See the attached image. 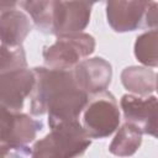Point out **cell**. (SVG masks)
Masks as SVG:
<instances>
[{"mask_svg": "<svg viewBox=\"0 0 158 158\" xmlns=\"http://www.w3.org/2000/svg\"><path fill=\"white\" fill-rule=\"evenodd\" d=\"M51 133L36 142L33 157L67 158L81 154L90 144V138L78 120L65 121L51 127Z\"/></svg>", "mask_w": 158, "mask_h": 158, "instance_id": "6da1fadb", "label": "cell"}, {"mask_svg": "<svg viewBox=\"0 0 158 158\" xmlns=\"http://www.w3.org/2000/svg\"><path fill=\"white\" fill-rule=\"evenodd\" d=\"M106 15L116 32L157 26V4L153 0H107Z\"/></svg>", "mask_w": 158, "mask_h": 158, "instance_id": "7a4b0ae2", "label": "cell"}, {"mask_svg": "<svg viewBox=\"0 0 158 158\" xmlns=\"http://www.w3.org/2000/svg\"><path fill=\"white\" fill-rule=\"evenodd\" d=\"M83 112V128L89 138H105L112 135L120 123V110L114 95L99 91L86 102Z\"/></svg>", "mask_w": 158, "mask_h": 158, "instance_id": "3957f363", "label": "cell"}, {"mask_svg": "<svg viewBox=\"0 0 158 158\" xmlns=\"http://www.w3.org/2000/svg\"><path fill=\"white\" fill-rule=\"evenodd\" d=\"M95 41L88 33L75 32L60 35L58 40L44 49V63L51 69L68 70L77 65L83 58L94 52Z\"/></svg>", "mask_w": 158, "mask_h": 158, "instance_id": "277c9868", "label": "cell"}, {"mask_svg": "<svg viewBox=\"0 0 158 158\" xmlns=\"http://www.w3.org/2000/svg\"><path fill=\"white\" fill-rule=\"evenodd\" d=\"M35 84L31 95V112L42 115L47 112L49 100L58 93L78 88L73 77V72L51 68H33Z\"/></svg>", "mask_w": 158, "mask_h": 158, "instance_id": "5b68a950", "label": "cell"}, {"mask_svg": "<svg viewBox=\"0 0 158 158\" xmlns=\"http://www.w3.org/2000/svg\"><path fill=\"white\" fill-rule=\"evenodd\" d=\"M90 6L83 0H52L49 31L59 36L80 32L89 23Z\"/></svg>", "mask_w": 158, "mask_h": 158, "instance_id": "8992f818", "label": "cell"}, {"mask_svg": "<svg viewBox=\"0 0 158 158\" xmlns=\"http://www.w3.org/2000/svg\"><path fill=\"white\" fill-rule=\"evenodd\" d=\"M35 75L26 68L0 73V106L17 111L32 91Z\"/></svg>", "mask_w": 158, "mask_h": 158, "instance_id": "52a82bcc", "label": "cell"}, {"mask_svg": "<svg viewBox=\"0 0 158 158\" xmlns=\"http://www.w3.org/2000/svg\"><path fill=\"white\" fill-rule=\"evenodd\" d=\"M127 122L137 126L142 133L156 137L157 135V98H142L135 94H125L120 100Z\"/></svg>", "mask_w": 158, "mask_h": 158, "instance_id": "ba28073f", "label": "cell"}, {"mask_svg": "<svg viewBox=\"0 0 158 158\" xmlns=\"http://www.w3.org/2000/svg\"><path fill=\"white\" fill-rule=\"evenodd\" d=\"M88 102V93L79 88H72L56 94L47 105L48 123L53 127L65 121L78 120Z\"/></svg>", "mask_w": 158, "mask_h": 158, "instance_id": "9c48e42d", "label": "cell"}, {"mask_svg": "<svg viewBox=\"0 0 158 158\" xmlns=\"http://www.w3.org/2000/svg\"><path fill=\"white\" fill-rule=\"evenodd\" d=\"M111 65L99 57L80 60L73 72L77 86L91 94L105 90L111 81Z\"/></svg>", "mask_w": 158, "mask_h": 158, "instance_id": "30bf717a", "label": "cell"}, {"mask_svg": "<svg viewBox=\"0 0 158 158\" xmlns=\"http://www.w3.org/2000/svg\"><path fill=\"white\" fill-rule=\"evenodd\" d=\"M31 31L30 19L19 10H9L0 15V42L6 47H20Z\"/></svg>", "mask_w": 158, "mask_h": 158, "instance_id": "8fae6325", "label": "cell"}, {"mask_svg": "<svg viewBox=\"0 0 158 158\" xmlns=\"http://www.w3.org/2000/svg\"><path fill=\"white\" fill-rule=\"evenodd\" d=\"M156 72L143 67L126 68L121 74L123 86L135 95L146 96L156 90Z\"/></svg>", "mask_w": 158, "mask_h": 158, "instance_id": "7c38bea8", "label": "cell"}, {"mask_svg": "<svg viewBox=\"0 0 158 158\" xmlns=\"http://www.w3.org/2000/svg\"><path fill=\"white\" fill-rule=\"evenodd\" d=\"M142 131L131 122H126L118 128L115 138L110 144V152L115 156L133 154L142 142Z\"/></svg>", "mask_w": 158, "mask_h": 158, "instance_id": "4fadbf2b", "label": "cell"}, {"mask_svg": "<svg viewBox=\"0 0 158 158\" xmlns=\"http://www.w3.org/2000/svg\"><path fill=\"white\" fill-rule=\"evenodd\" d=\"M135 56L144 65L157 67V30L152 28L139 37L135 43Z\"/></svg>", "mask_w": 158, "mask_h": 158, "instance_id": "5bb4252c", "label": "cell"}, {"mask_svg": "<svg viewBox=\"0 0 158 158\" xmlns=\"http://www.w3.org/2000/svg\"><path fill=\"white\" fill-rule=\"evenodd\" d=\"M22 7L31 15L35 22L42 28H51V2L52 0H20Z\"/></svg>", "mask_w": 158, "mask_h": 158, "instance_id": "9a60e30c", "label": "cell"}, {"mask_svg": "<svg viewBox=\"0 0 158 158\" xmlns=\"http://www.w3.org/2000/svg\"><path fill=\"white\" fill-rule=\"evenodd\" d=\"M26 68V57L21 47L0 46V73Z\"/></svg>", "mask_w": 158, "mask_h": 158, "instance_id": "2e32d148", "label": "cell"}, {"mask_svg": "<svg viewBox=\"0 0 158 158\" xmlns=\"http://www.w3.org/2000/svg\"><path fill=\"white\" fill-rule=\"evenodd\" d=\"M17 0H0V14L12 10Z\"/></svg>", "mask_w": 158, "mask_h": 158, "instance_id": "e0dca14e", "label": "cell"}, {"mask_svg": "<svg viewBox=\"0 0 158 158\" xmlns=\"http://www.w3.org/2000/svg\"><path fill=\"white\" fill-rule=\"evenodd\" d=\"M96 1H100V0H89V2H90V5H91V4H94V2H96Z\"/></svg>", "mask_w": 158, "mask_h": 158, "instance_id": "ac0fdd59", "label": "cell"}]
</instances>
